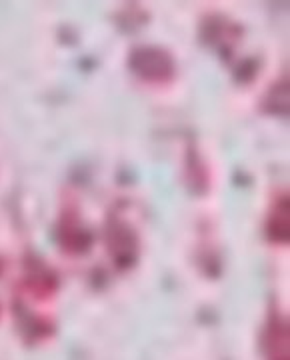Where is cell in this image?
I'll list each match as a JSON object with an SVG mask.
<instances>
[{
  "instance_id": "obj_4",
  "label": "cell",
  "mask_w": 290,
  "mask_h": 360,
  "mask_svg": "<svg viewBox=\"0 0 290 360\" xmlns=\"http://www.w3.org/2000/svg\"><path fill=\"white\" fill-rule=\"evenodd\" d=\"M258 342L265 360H290L289 316H284L282 310L272 309L268 312Z\"/></svg>"
},
{
  "instance_id": "obj_6",
  "label": "cell",
  "mask_w": 290,
  "mask_h": 360,
  "mask_svg": "<svg viewBox=\"0 0 290 360\" xmlns=\"http://www.w3.org/2000/svg\"><path fill=\"white\" fill-rule=\"evenodd\" d=\"M58 274L37 255H26L23 288L34 300H51L58 292Z\"/></svg>"
},
{
  "instance_id": "obj_2",
  "label": "cell",
  "mask_w": 290,
  "mask_h": 360,
  "mask_svg": "<svg viewBox=\"0 0 290 360\" xmlns=\"http://www.w3.org/2000/svg\"><path fill=\"white\" fill-rule=\"evenodd\" d=\"M104 245L106 252L118 270H130L140 258V236L137 229L120 214H108L104 224Z\"/></svg>"
},
{
  "instance_id": "obj_3",
  "label": "cell",
  "mask_w": 290,
  "mask_h": 360,
  "mask_svg": "<svg viewBox=\"0 0 290 360\" xmlns=\"http://www.w3.org/2000/svg\"><path fill=\"white\" fill-rule=\"evenodd\" d=\"M56 243L61 250L70 257H84L92 248L94 234L82 222L80 210L75 202H64L56 222Z\"/></svg>"
},
{
  "instance_id": "obj_5",
  "label": "cell",
  "mask_w": 290,
  "mask_h": 360,
  "mask_svg": "<svg viewBox=\"0 0 290 360\" xmlns=\"http://www.w3.org/2000/svg\"><path fill=\"white\" fill-rule=\"evenodd\" d=\"M201 39L206 46L218 51L225 58H230L242 39V26L228 20L227 16L210 14L202 20Z\"/></svg>"
},
{
  "instance_id": "obj_9",
  "label": "cell",
  "mask_w": 290,
  "mask_h": 360,
  "mask_svg": "<svg viewBox=\"0 0 290 360\" xmlns=\"http://www.w3.org/2000/svg\"><path fill=\"white\" fill-rule=\"evenodd\" d=\"M184 179L187 186L192 194H206L210 191V170L206 167L201 153L192 146L187 153V162H184Z\"/></svg>"
},
{
  "instance_id": "obj_1",
  "label": "cell",
  "mask_w": 290,
  "mask_h": 360,
  "mask_svg": "<svg viewBox=\"0 0 290 360\" xmlns=\"http://www.w3.org/2000/svg\"><path fill=\"white\" fill-rule=\"evenodd\" d=\"M128 70L144 84L166 86L177 78V60L163 46H139L128 56Z\"/></svg>"
},
{
  "instance_id": "obj_11",
  "label": "cell",
  "mask_w": 290,
  "mask_h": 360,
  "mask_svg": "<svg viewBox=\"0 0 290 360\" xmlns=\"http://www.w3.org/2000/svg\"><path fill=\"white\" fill-rule=\"evenodd\" d=\"M122 20H118V26H122L125 30H137L140 26H144L146 22V14L144 11H140V8H134V6H125V11H122Z\"/></svg>"
},
{
  "instance_id": "obj_12",
  "label": "cell",
  "mask_w": 290,
  "mask_h": 360,
  "mask_svg": "<svg viewBox=\"0 0 290 360\" xmlns=\"http://www.w3.org/2000/svg\"><path fill=\"white\" fill-rule=\"evenodd\" d=\"M237 78H239L240 82H251V80H254L256 78V72H258V66H256V63L254 60H244L242 65L237 68Z\"/></svg>"
},
{
  "instance_id": "obj_10",
  "label": "cell",
  "mask_w": 290,
  "mask_h": 360,
  "mask_svg": "<svg viewBox=\"0 0 290 360\" xmlns=\"http://www.w3.org/2000/svg\"><path fill=\"white\" fill-rule=\"evenodd\" d=\"M263 110L272 116H289V78H280L266 90L263 98Z\"/></svg>"
},
{
  "instance_id": "obj_8",
  "label": "cell",
  "mask_w": 290,
  "mask_h": 360,
  "mask_svg": "<svg viewBox=\"0 0 290 360\" xmlns=\"http://www.w3.org/2000/svg\"><path fill=\"white\" fill-rule=\"evenodd\" d=\"M289 193L280 191L275 194L272 202L268 206V214L265 220V234L268 243L277 246L289 245L290 217H289Z\"/></svg>"
},
{
  "instance_id": "obj_7",
  "label": "cell",
  "mask_w": 290,
  "mask_h": 360,
  "mask_svg": "<svg viewBox=\"0 0 290 360\" xmlns=\"http://www.w3.org/2000/svg\"><path fill=\"white\" fill-rule=\"evenodd\" d=\"M14 316H16L20 338L25 340L28 347H37L44 340H51L54 333H56V324H54L52 319L28 310L23 302H16Z\"/></svg>"
}]
</instances>
